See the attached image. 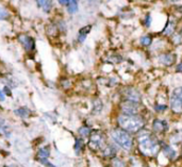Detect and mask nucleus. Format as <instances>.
Here are the masks:
<instances>
[{
  "label": "nucleus",
  "mask_w": 182,
  "mask_h": 167,
  "mask_svg": "<svg viewBox=\"0 0 182 167\" xmlns=\"http://www.w3.org/2000/svg\"><path fill=\"white\" fill-rule=\"evenodd\" d=\"M139 148L140 150L146 155H153L159 151V143L156 138L151 133L147 131H143L140 133L139 137Z\"/></svg>",
  "instance_id": "nucleus-1"
},
{
  "label": "nucleus",
  "mask_w": 182,
  "mask_h": 167,
  "mask_svg": "<svg viewBox=\"0 0 182 167\" xmlns=\"http://www.w3.org/2000/svg\"><path fill=\"white\" fill-rule=\"evenodd\" d=\"M119 126L123 128L124 131L128 132H137L144 126V121L140 117H136L134 115H123L118 118Z\"/></svg>",
  "instance_id": "nucleus-2"
},
{
  "label": "nucleus",
  "mask_w": 182,
  "mask_h": 167,
  "mask_svg": "<svg viewBox=\"0 0 182 167\" xmlns=\"http://www.w3.org/2000/svg\"><path fill=\"white\" fill-rule=\"evenodd\" d=\"M112 138L116 144L126 150H130L132 148V138L131 136L124 131L123 129H116L112 132Z\"/></svg>",
  "instance_id": "nucleus-3"
},
{
  "label": "nucleus",
  "mask_w": 182,
  "mask_h": 167,
  "mask_svg": "<svg viewBox=\"0 0 182 167\" xmlns=\"http://www.w3.org/2000/svg\"><path fill=\"white\" fill-rule=\"evenodd\" d=\"M170 108L175 113L182 112V87L174 89L170 96Z\"/></svg>",
  "instance_id": "nucleus-4"
},
{
  "label": "nucleus",
  "mask_w": 182,
  "mask_h": 167,
  "mask_svg": "<svg viewBox=\"0 0 182 167\" xmlns=\"http://www.w3.org/2000/svg\"><path fill=\"white\" fill-rule=\"evenodd\" d=\"M105 136H103V134L101 133V132L94 131L93 133L91 134V136H89V145L93 150H99V149L105 148Z\"/></svg>",
  "instance_id": "nucleus-5"
},
{
  "label": "nucleus",
  "mask_w": 182,
  "mask_h": 167,
  "mask_svg": "<svg viewBox=\"0 0 182 167\" xmlns=\"http://www.w3.org/2000/svg\"><path fill=\"white\" fill-rule=\"evenodd\" d=\"M18 39L22 43V45L25 47V49L28 50V51H30V50H32L34 48V39L30 38V36L22 34V35L18 36Z\"/></svg>",
  "instance_id": "nucleus-6"
},
{
  "label": "nucleus",
  "mask_w": 182,
  "mask_h": 167,
  "mask_svg": "<svg viewBox=\"0 0 182 167\" xmlns=\"http://www.w3.org/2000/svg\"><path fill=\"white\" fill-rule=\"evenodd\" d=\"M123 110L126 113V115H134L137 110V104L134 101H126L123 104Z\"/></svg>",
  "instance_id": "nucleus-7"
},
{
  "label": "nucleus",
  "mask_w": 182,
  "mask_h": 167,
  "mask_svg": "<svg viewBox=\"0 0 182 167\" xmlns=\"http://www.w3.org/2000/svg\"><path fill=\"white\" fill-rule=\"evenodd\" d=\"M168 128L167 126V122L165 120H160V119H156L153 121V129L154 131L156 132H164L166 131Z\"/></svg>",
  "instance_id": "nucleus-8"
},
{
  "label": "nucleus",
  "mask_w": 182,
  "mask_h": 167,
  "mask_svg": "<svg viewBox=\"0 0 182 167\" xmlns=\"http://www.w3.org/2000/svg\"><path fill=\"white\" fill-rule=\"evenodd\" d=\"M159 60L162 64L166 65V66H169L175 62V55L174 54H169V53H166V54H162L159 57Z\"/></svg>",
  "instance_id": "nucleus-9"
},
{
  "label": "nucleus",
  "mask_w": 182,
  "mask_h": 167,
  "mask_svg": "<svg viewBox=\"0 0 182 167\" xmlns=\"http://www.w3.org/2000/svg\"><path fill=\"white\" fill-rule=\"evenodd\" d=\"M89 31H91V26H86V27L82 28V29H80V31H79V38H78V39H79L80 43H83L85 38H86V35L89 34Z\"/></svg>",
  "instance_id": "nucleus-10"
},
{
  "label": "nucleus",
  "mask_w": 182,
  "mask_h": 167,
  "mask_svg": "<svg viewBox=\"0 0 182 167\" xmlns=\"http://www.w3.org/2000/svg\"><path fill=\"white\" fill-rule=\"evenodd\" d=\"M15 114L22 118H27L31 115V111L26 108H19V109H17V110H15Z\"/></svg>",
  "instance_id": "nucleus-11"
},
{
  "label": "nucleus",
  "mask_w": 182,
  "mask_h": 167,
  "mask_svg": "<svg viewBox=\"0 0 182 167\" xmlns=\"http://www.w3.org/2000/svg\"><path fill=\"white\" fill-rule=\"evenodd\" d=\"M49 147H44L38 151V157L40 160H47V157H49Z\"/></svg>",
  "instance_id": "nucleus-12"
},
{
  "label": "nucleus",
  "mask_w": 182,
  "mask_h": 167,
  "mask_svg": "<svg viewBox=\"0 0 182 167\" xmlns=\"http://www.w3.org/2000/svg\"><path fill=\"white\" fill-rule=\"evenodd\" d=\"M0 131L2 133H4L6 135H10V129H9L8 124L6 122V120L3 119H0Z\"/></svg>",
  "instance_id": "nucleus-13"
},
{
  "label": "nucleus",
  "mask_w": 182,
  "mask_h": 167,
  "mask_svg": "<svg viewBox=\"0 0 182 167\" xmlns=\"http://www.w3.org/2000/svg\"><path fill=\"white\" fill-rule=\"evenodd\" d=\"M115 152H116V149L111 145H107L103 148V155H105V157H111Z\"/></svg>",
  "instance_id": "nucleus-14"
},
{
  "label": "nucleus",
  "mask_w": 182,
  "mask_h": 167,
  "mask_svg": "<svg viewBox=\"0 0 182 167\" xmlns=\"http://www.w3.org/2000/svg\"><path fill=\"white\" fill-rule=\"evenodd\" d=\"M38 4L46 12H48L50 10V8H51V2L46 1V0H40V1H38Z\"/></svg>",
  "instance_id": "nucleus-15"
},
{
  "label": "nucleus",
  "mask_w": 182,
  "mask_h": 167,
  "mask_svg": "<svg viewBox=\"0 0 182 167\" xmlns=\"http://www.w3.org/2000/svg\"><path fill=\"white\" fill-rule=\"evenodd\" d=\"M67 10L69 13H76L78 11V3L76 1H68L67 3Z\"/></svg>",
  "instance_id": "nucleus-16"
},
{
  "label": "nucleus",
  "mask_w": 182,
  "mask_h": 167,
  "mask_svg": "<svg viewBox=\"0 0 182 167\" xmlns=\"http://www.w3.org/2000/svg\"><path fill=\"white\" fill-rule=\"evenodd\" d=\"M164 152H165V154H166L167 157H170V159H174V157H176V151H175V150H172L170 147H168V146H165V147H164Z\"/></svg>",
  "instance_id": "nucleus-17"
},
{
  "label": "nucleus",
  "mask_w": 182,
  "mask_h": 167,
  "mask_svg": "<svg viewBox=\"0 0 182 167\" xmlns=\"http://www.w3.org/2000/svg\"><path fill=\"white\" fill-rule=\"evenodd\" d=\"M82 148H83V141H82V140H80V138L76 140L75 150H76V152H77L78 154H79V152L82 150Z\"/></svg>",
  "instance_id": "nucleus-18"
},
{
  "label": "nucleus",
  "mask_w": 182,
  "mask_h": 167,
  "mask_svg": "<svg viewBox=\"0 0 182 167\" xmlns=\"http://www.w3.org/2000/svg\"><path fill=\"white\" fill-rule=\"evenodd\" d=\"M113 167H126L124 161L119 159H114L113 160Z\"/></svg>",
  "instance_id": "nucleus-19"
},
{
  "label": "nucleus",
  "mask_w": 182,
  "mask_h": 167,
  "mask_svg": "<svg viewBox=\"0 0 182 167\" xmlns=\"http://www.w3.org/2000/svg\"><path fill=\"white\" fill-rule=\"evenodd\" d=\"M79 133L81 134L82 136H89V129L86 128V127H82V128L79 130Z\"/></svg>",
  "instance_id": "nucleus-20"
},
{
  "label": "nucleus",
  "mask_w": 182,
  "mask_h": 167,
  "mask_svg": "<svg viewBox=\"0 0 182 167\" xmlns=\"http://www.w3.org/2000/svg\"><path fill=\"white\" fill-rule=\"evenodd\" d=\"M140 42H142L143 45H150L151 44V38H148V36H144V38H142V39H140Z\"/></svg>",
  "instance_id": "nucleus-21"
},
{
  "label": "nucleus",
  "mask_w": 182,
  "mask_h": 167,
  "mask_svg": "<svg viewBox=\"0 0 182 167\" xmlns=\"http://www.w3.org/2000/svg\"><path fill=\"white\" fill-rule=\"evenodd\" d=\"M9 16V13L6 12V10H3V9H0V20L3 19V18L8 17Z\"/></svg>",
  "instance_id": "nucleus-22"
},
{
  "label": "nucleus",
  "mask_w": 182,
  "mask_h": 167,
  "mask_svg": "<svg viewBox=\"0 0 182 167\" xmlns=\"http://www.w3.org/2000/svg\"><path fill=\"white\" fill-rule=\"evenodd\" d=\"M4 100V96H3V93L0 90V101H3Z\"/></svg>",
  "instance_id": "nucleus-23"
},
{
  "label": "nucleus",
  "mask_w": 182,
  "mask_h": 167,
  "mask_svg": "<svg viewBox=\"0 0 182 167\" xmlns=\"http://www.w3.org/2000/svg\"><path fill=\"white\" fill-rule=\"evenodd\" d=\"M4 90H6V93H8V95H11V93H10V89H9L8 87H4Z\"/></svg>",
  "instance_id": "nucleus-24"
},
{
  "label": "nucleus",
  "mask_w": 182,
  "mask_h": 167,
  "mask_svg": "<svg viewBox=\"0 0 182 167\" xmlns=\"http://www.w3.org/2000/svg\"><path fill=\"white\" fill-rule=\"evenodd\" d=\"M178 71H182V64H180L178 66Z\"/></svg>",
  "instance_id": "nucleus-25"
}]
</instances>
